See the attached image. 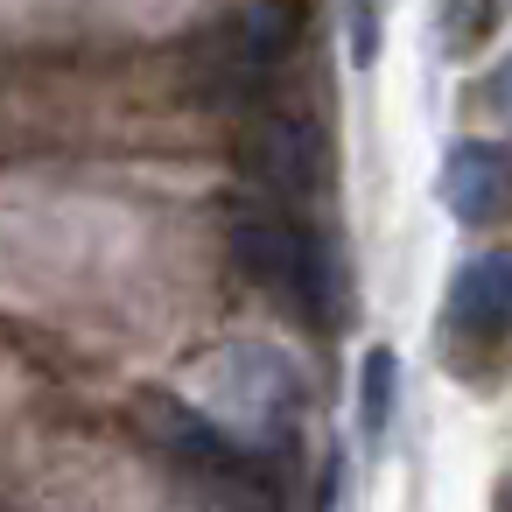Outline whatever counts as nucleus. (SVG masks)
<instances>
[{
  "mask_svg": "<svg viewBox=\"0 0 512 512\" xmlns=\"http://www.w3.org/2000/svg\"><path fill=\"white\" fill-rule=\"evenodd\" d=\"M134 421L169 449V456H183L190 470H239V456H232V442L190 407V400H176V393H162V386H148L141 400H134Z\"/></svg>",
  "mask_w": 512,
  "mask_h": 512,
  "instance_id": "3",
  "label": "nucleus"
},
{
  "mask_svg": "<svg viewBox=\"0 0 512 512\" xmlns=\"http://www.w3.org/2000/svg\"><path fill=\"white\" fill-rule=\"evenodd\" d=\"M225 239H232V260L260 281V288H274L288 309H302L309 323H337L344 316V267H337V253H330V239H316L309 225H295V218H281V211H239L232 225H225Z\"/></svg>",
  "mask_w": 512,
  "mask_h": 512,
  "instance_id": "1",
  "label": "nucleus"
},
{
  "mask_svg": "<svg viewBox=\"0 0 512 512\" xmlns=\"http://www.w3.org/2000/svg\"><path fill=\"white\" fill-rule=\"evenodd\" d=\"M498 22H505V0H442V50L470 57Z\"/></svg>",
  "mask_w": 512,
  "mask_h": 512,
  "instance_id": "6",
  "label": "nucleus"
},
{
  "mask_svg": "<svg viewBox=\"0 0 512 512\" xmlns=\"http://www.w3.org/2000/svg\"><path fill=\"white\" fill-rule=\"evenodd\" d=\"M442 204L470 232L498 225V211H505V148L498 141H456L449 162H442Z\"/></svg>",
  "mask_w": 512,
  "mask_h": 512,
  "instance_id": "2",
  "label": "nucleus"
},
{
  "mask_svg": "<svg viewBox=\"0 0 512 512\" xmlns=\"http://www.w3.org/2000/svg\"><path fill=\"white\" fill-rule=\"evenodd\" d=\"M358 407H365V428L379 435L386 428V414H393V351L379 344L372 358H365V386H358Z\"/></svg>",
  "mask_w": 512,
  "mask_h": 512,
  "instance_id": "7",
  "label": "nucleus"
},
{
  "mask_svg": "<svg viewBox=\"0 0 512 512\" xmlns=\"http://www.w3.org/2000/svg\"><path fill=\"white\" fill-rule=\"evenodd\" d=\"M505 288H512V274H505L498 253L470 260V267L456 274V288H449V323H456L463 337H477V344H498V337H505V309H512Z\"/></svg>",
  "mask_w": 512,
  "mask_h": 512,
  "instance_id": "5",
  "label": "nucleus"
},
{
  "mask_svg": "<svg viewBox=\"0 0 512 512\" xmlns=\"http://www.w3.org/2000/svg\"><path fill=\"white\" fill-rule=\"evenodd\" d=\"M253 169H260L267 190H295V197L323 190V176H330L323 127L316 120H267L260 127V148H253Z\"/></svg>",
  "mask_w": 512,
  "mask_h": 512,
  "instance_id": "4",
  "label": "nucleus"
}]
</instances>
